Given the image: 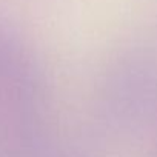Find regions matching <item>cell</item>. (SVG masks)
Wrapping results in <instances>:
<instances>
[]
</instances>
